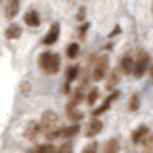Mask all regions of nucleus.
Returning a JSON list of instances; mask_svg holds the SVG:
<instances>
[{
    "mask_svg": "<svg viewBox=\"0 0 153 153\" xmlns=\"http://www.w3.org/2000/svg\"><path fill=\"white\" fill-rule=\"evenodd\" d=\"M150 132V129L146 127V125H139L136 131H134L132 134H131V139H132V143H136V144H139L141 141L144 139V136Z\"/></svg>",
    "mask_w": 153,
    "mask_h": 153,
    "instance_id": "ddd939ff",
    "label": "nucleus"
},
{
    "mask_svg": "<svg viewBox=\"0 0 153 153\" xmlns=\"http://www.w3.org/2000/svg\"><path fill=\"white\" fill-rule=\"evenodd\" d=\"M66 56L70 57V59H73V57L78 56V44L73 42V44H70V45H68V47H66Z\"/></svg>",
    "mask_w": 153,
    "mask_h": 153,
    "instance_id": "412c9836",
    "label": "nucleus"
},
{
    "mask_svg": "<svg viewBox=\"0 0 153 153\" xmlns=\"http://www.w3.org/2000/svg\"><path fill=\"white\" fill-rule=\"evenodd\" d=\"M42 132V129H40V124L35 122V120H30L26 127H25V137L28 139V141H35L38 136Z\"/></svg>",
    "mask_w": 153,
    "mask_h": 153,
    "instance_id": "423d86ee",
    "label": "nucleus"
},
{
    "mask_svg": "<svg viewBox=\"0 0 153 153\" xmlns=\"http://www.w3.org/2000/svg\"><path fill=\"white\" fill-rule=\"evenodd\" d=\"M118 78H120V75H118V71L115 70L113 73L108 76V84H106V87H108V89L111 91V89H113V87L117 85V84H118Z\"/></svg>",
    "mask_w": 153,
    "mask_h": 153,
    "instance_id": "aec40b11",
    "label": "nucleus"
},
{
    "mask_svg": "<svg viewBox=\"0 0 153 153\" xmlns=\"http://www.w3.org/2000/svg\"><path fill=\"white\" fill-rule=\"evenodd\" d=\"M139 144H141V150H143V153H153V134L148 132L146 136H144V139Z\"/></svg>",
    "mask_w": 153,
    "mask_h": 153,
    "instance_id": "dca6fc26",
    "label": "nucleus"
},
{
    "mask_svg": "<svg viewBox=\"0 0 153 153\" xmlns=\"http://www.w3.org/2000/svg\"><path fill=\"white\" fill-rule=\"evenodd\" d=\"M118 152H120V141L117 137L108 139L105 144V153H118Z\"/></svg>",
    "mask_w": 153,
    "mask_h": 153,
    "instance_id": "f3484780",
    "label": "nucleus"
},
{
    "mask_svg": "<svg viewBox=\"0 0 153 153\" xmlns=\"http://www.w3.org/2000/svg\"><path fill=\"white\" fill-rule=\"evenodd\" d=\"M97 148H99V146H97V143H96V141H92V143H89L85 148H84V153H96V152H97Z\"/></svg>",
    "mask_w": 153,
    "mask_h": 153,
    "instance_id": "a878e982",
    "label": "nucleus"
},
{
    "mask_svg": "<svg viewBox=\"0 0 153 153\" xmlns=\"http://www.w3.org/2000/svg\"><path fill=\"white\" fill-rule=\"evenodd\" d=\"M76 75H78V66H70L68 68V71H66V82L68 84L73 82Z\"/></svg>",
    "mask_w": 153,
    "mask_h": 153,
    "instance_id": "5701e85b",
    "label": "nucleus"
},
{
    "mask_svg": "<svg viewBox=\"0 0 153 153\" xmlns=\"http://www.w3.org/2000/svg\"><path fill=\"white\" fill-rule=\"evenodd\" d=\"M38 66L47 75H56L59 71V68H61V59H59L56 52L47 51V52H42L38 56Z\"/></svg>",
    "mask_w": 153,
    "mask_h": 153,
    "instance_id": "f257e3e1",
    "label": "nucleus"
},
{
    "mask_svg": "<svg viewBox=\"0 0 153 153\" xmlns=\"http://www.w3.org/2000/svg\"><path fill=\"white\" fill-rule=\"evenodd\" d=\"M120 68H122V71L124 73H132V70H134V59L129 54H125L124 57H122V61H120Z\"/></svg>",
    "mask_w": 153,
    "mask_h": 153,
    "instance_id": "2eb2a0df",
    "label": "nucleus"
},
{
    "mask_svg": "<svg viewBox=\"0 0 153 153\" xmlns=\"http://www.w3.org/2000/svg\"><path fill=\"white\" fill-rule=\"evenodd\" d=\"M139 96L137 94H134L132 97H131V101H129V110L131 111H136V110H139Z\"/></svg>",
    "mask_w": 153,
    "mask_h": 153,
    "instance_id": "b1692460",
    "label": "nucleus"
},
{
    "mask_svg": "<svg viewBox=\"0 0 153 153\" xmlns=\"http://www.w3.org/2000/svg\"><path fill=\"white\" fill-rule=\"evenodd\" d=\"M117 96H118V92H113V94H110V96H108V97H106L105 101H103V105L99 106L97 110H94V111H92V113H94V117H99L101 113H105L106 110H108V108L111 106V103H113L115 99H117Z\"/></svg>",
    "mask_w": 153,
    "mask_h": 153,
    "instance_id": "f8f14e48",
    "label": "nucleus"
},
{
    "mask_svg": "<svg viewBox=\"0 0 153 153\" xmlns=\"http://www.w3.org/2000/svg\"><path fill=\"white\" fill-rule=\"evenodd\" d=\"M30 153H56V148L52 144H38L35 150H31Z\"/></svg>",
    "mask_w": 153,
    "mask_h": 153,
    "instance_id": "6ab92c4d",
    "label": "nucleus"
},
{
    "mask_svg": "<svg viewBox=\"0 0 153 153\" xmlns=\"http://www.w3.org/2000/svg\"><path fill=\"white\" fill-rule=\"evenodd\" d=\"M59 33H61V28H59V25H57V23L51 25L49 31L45 33V37H44V44H45V45H52V44L56 42L57 38H59Z\"/></svg>",
    "mask_w": 153,
    "mask_h": 153,
    "instance_id": "0eeeda50",
    "label": "nucleus"
},
{
    "mask_svg": "<svg viewBox=\"0 0 153 153\" xmlns=\"http://www.w3.org/2000/svg\"><path fill=\"white\" fill-rule=\"evenodd\" d=\"M19 10V0H5V18H16Z\"/></svg>",
    "mask_w": 153,
    "mask_h": 153,
    "instance_id": "9d476101",
    "label": "nucleus"
},
{
    "mask_svg": "<svg viewBox=\"0 0 153 153\" xmlns=\"http://www.w3.org/2000/svg\"><path fill=\"white\" fill-rule=\"evenodd\" d=\"M71 150H73L71 143H65V144H61V146L57 148L56 153H71Z\"/></svg>",
    "mask_w": 153,
    "mask_h": 153,
    "instance_id": "393cba45",
    "label": "nucleus"
},
{
    "mask_svg": "<svg viewBox=\"0 0 153 153\" xmlns=\"http://www.w3.org/2000/svg\"><path fill=\"white\" fill-rule=\"evenodd\" d=\"M25 23L31 28H38L40 26V16H38L37 10H28L25 14Z\"/></svg>",
    "mask_w": 153,
    "mask_h": 153,
    "instance_id": "9b49d317",
    "label": "nucleus"
},
{
    "mask_svg": "<svg viewBox=\"0 0 153 153\" xmlns=\"http://www.w3.org/2000/svg\"><path fill=\"white\" fill-rule=\"evenodd\" d=\"M80 131L78 124H73V125H68V127H59V129H54L47 134L49 139H63V137H71L75 136L76 132Z\"/></svg>",
    "mask_w": 153,
    "mask_h": 153,
    "instance_id": "39448f33",
    "label": "nucleus"
},
{
    "mask_svg": "<svg viewBox=\"0 0 153 153\" xmlns=\"http://www.w3.org/2000/svg\"><path fill=\"white\" fill-rule=\"evenodd\" d=\"M150 76H152V82H153V66H150Z\"/></svg>",
    "mask_w": 153,
    "mask_h": 153,
    "instance_id": "c85d7f7f",
    "label": "nucleus"
},
{
    "mask_svg": "<svg viewBox=\"0 0 153 153\" xmlns=\"http://www.w3.org/2000/svg\"><path fill=\"white\" fill-rule=\"evenodd\" d=\"M101 131H103V122L97 120V118H92L85 127V136L87 137H94V136H97Z\"/></svg>",
    "mask_w": 153,
    "mask_h": 153,
    "instance_id": "6e6552de",
    "label": "nucleus"
},
{
    "mask_svg": "<svg viewBox=\"0 0 153 153\" xmlns=\"http://www.w3.org/2000/svg\"><path fill=\"white\" fill-rule=\"evenodd\" d=\"M152 12H153V5H152Z\"/></svg>",
    "mask_w": 153,
    "mask_h": 153,
    "instance_id": "c756f323",
    "label": "nucleus"
},
{
    "mask_svg": "<svg viewBox=\"0 0 153 153\" xmlns=\"http://www.w3.org/2000/svg\"><path fill=\"white\" fill-rule=\"evenodd\" d=\"M66 115H68V118H70L73 124L80 122V120L84 118V113L78 111V108H76V105L73 103V101H70V103L66 105Z\"/></svg>",
    "mask_w": 153,
    "mask_h": 153,
    "instance_id": "1a4fd4ad",
    "label": "nucleus"
},
{
    "mask_svg": "<svg viewBox=\"0 0 153 153\" xmlns=\"http://www.w3.org/2000/svg\"><path fill=\"white\" fill-rule=\"evenodd\" d=\"M150 70V56H148V52H144L141 51L137 57L134 59V70H132V75L136 78H141V76L146 73Z\"/></svg>",
    "mask_w": 153,
    "mask_h": 153,
    "instance_id": "7ed1b4c3",
    "label": "nucleus"
},
{
    "mask_svg": "<svg viewBox=\"0 0 153 153\" xmlns=\"http://www.w3.org/2000/svg\"><path fill=\"white\" fill-rule=\"evenodd\" d=\"M57 122H59V117H57L52 110H47V111H44L42 113V118H40V129H42V132L49 134L51 131H54L57 127Z\"/></svg>",
    "mask_w": 153,
    "mask_h": 153,
    "instance_id": "20e7f679",
    "label": "nucleus"
},
{
    "mask_svg": "<svg viewBox=\"0 0 153 153\" xmlns=\"http://www.w3.org/2000/svg\"><path fill=\"white\" fill-rule=\"evenodd\" d=\"M87 30H89V23H85V25H82V26H80V30H78V37L82 38V37H84V35L87 33Z\"/></svg>",
    "mask_w": 153,
    "mask_h": 153,
    "instance_id": "bb28decb",
    "label": "nucleus"
},
{
    "mask_svg": "<svg viewBox=\"0 0 153 153\" xmlns=\"http://www.w3.org/2000/svg\"><path fill=\"white\" fill-rule=\"evenodd\" d=\"M108 68H110V57H108V54L97 56L94 66H92V80H94V82L103 80L105 75L108 73Z\"/></svg>",
    "mask_w": 153,
    "mask_h": 153,
    "instance_id": "f03ea898",
    "label": "nucleus"
},
{
    "mask_svg": "<svg viewBox=\"0 0 153 153\" xmlns=\"http://www.w3.org/2000/svg\"><path fill=\"white\" fill-rule=\"evenodd\" d=\"M99 99V89H91L89 91V94H87V97H85V101H87V105L89 106H94V103Z\"/></svg>",
    "mask_w": 153,
    "mask_h": 153,
    "instance_id": "a211bd4d",
    "label": "nucleus"
},
{
    "mask_svg": "<svg viewBox=\"0 0 153 153\" xmlns=\"http://www.w3.org/2000/svg\"><path fill=\"white\" fill-rule=\"evenodd\" d=\"M21 33H23V28L19 25H9L7 30H5V38L7 40H16V38L21 37Z\"/></svg>",
    "mask_w": 153,
    "mask_h": 153,
    "instance_id": "4468645a",
    "label": "nucleus"
},
{
    "mask_svg": "<svg viewBox=\"0 0 153 153\" xmlns=\"http://www.w3.org/2000/svg\"><path fill=\"white\" fill-rule=\"evenodd\" d=\"M84 12H85V9L80 7V10H78V19H84Z\"/></svg>",
    "mask_w": 153,
    "mask_h": 153,
    "instance_id": "cd10ccee",
    "label": "nucleus"
},
{
    "mask_svg": "<svg viewBox=\"0 0 153 153\" xmlns=\"http://www.w3.org/2000/svg\"><path fill=\"white\" fill-rule=\"evenodd\" d=\"M71 96H73V97H71V101H73L75 105H78L80 101H84V99H85V97H84V91H82V87H76L75 92H73Z\"/></svg>",
    "mask_w": 153,
    "mask_h": 153,
    "instance_id": "4be33fe9",
    "label": "nucleus"
}]
</instances>
